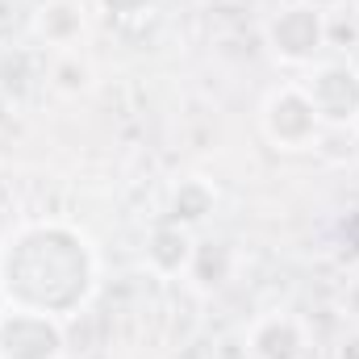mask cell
Wrapping results in <instances>:
<instances>
[{
    "label": "cell",
    "instance_id": "10",
    "mask_svg": "<svg viewBox=\"0 0 359 359\" xmlns=\"http://www.w3.org/2000/svg\"><path fill=\"white\" fill-rule=\"evenodd\" d=\"M96 4H100V13H109V17H117V21H134V17L151 13L155 0H96Z\"/></svg>",
    "mask_w": 359,
    "mask_h": 359
},
{
    "label": "cell",
    "instance_id": "2",
    "mask_svg": "<svg viewBox=\"0 0 359 359\" xmlns=\"http://www.w3.org/2000/svg\"><path fill=\"white\" fill-rule=\"evenodd\" d=\"M259 126L276 151H309L326 130L301 84H284V88L268 92V100L259 109Z\"/></svg>",
    "mask_w": 359,
    "mask_h": 359
},
{
    "label": "cell",
    "instance_id": "3",
    "mask_svg": "<svg viewBox=\"0 0 359 359\" xmlns=\"http://www.w3.org/2000/svg\"><path fill=\"white\" fill-rule=\"evenodd\" d=\"M271 55L288 67H309L326 46V17L318 4H284L268 21Z\"/></svg>",
    "mask_w": 359,
    "mask_h": 359
},
{
    "label": "cell",
    "instance_id": "5",
    "mask_svg": "<svg viewBox=\"0 0 359 359\" xmlns=\"http://www.w3.org/2000/svg\"><path fill=\"white\" fill-rule=\"evenodd\" d=\"M0 359H63L59 318L8 305L0 313Z\"/></svg>",
    "mask_w": 359,
    "mask_h": 359
},
{
    "label": "cell",
    "instance_id": "4",
    "mask_svg": "<svg viewBox=\"0 0 359 359\" xmlns=\"http://www.w3.org/2000/svg\"><path fill=\"white\" fill-rule=\"evenodd\" d=\"M313 113L330 130H347L359 121V72L347 63H318L313 76L301 84Z\"/></svg>",
    "mask_w": 359,
    "mask_h": 359
},
{
    "label": "cell",
    "instance_id": "6",
    "mask_svg": "<svg viewBox=\"0 0 359 359\" xmlns=\"http://www.w3.org/2000/svg\"><path fill=\"white\" fill-rule=\"evenodd\" d=\"M247 347H251V359H305L309 334L292 313H264L251 322Z\"/></svg>",
    "mask_w": 359,
    "mask_h": 359
},
{
    "label": "cell",
    "instance_id": "8",
    "mask_svg": "<svg viewBox=\"0 0 359 359\" xmlns=\"http://www.w3.org/2000/svg\"><path fill=\"white\" fill-rule=\"evenodd\" d=\"M34 34H38L46 46L72 50V46L84 38V8H80L76 0H46V4L34 13Z\"/></svg>",
    "mask_w": 359,
    "mask_h": 359
},
{
    "label": "cell",
    "instance_id": "9",
    "mask_svg": "<svg viewBox=\"0 0 359 359\" xmlns=\"http://www.w3.org/2000/svg\"><path fill=\"white\" fill-rule=\"evenodd\" d=\"M213 205H217V192L205 180H180L172 188V201H168V222L192 230V226H201L213 213Z\"/></svg>",
    "mask_w": 359,
    "mask_h": 359
},
{
    "label": "cell",
    "instance_id": "11",
    "mask_svg": "<svg viewBox=\"0 0 359 359\" xmlns=\"http://www.w3.org/2000/svg\"><path fill=\"white\" fill-rule=\"evenodd\" d=\"M4 309H8V301H4V292H0V313H4Z\"/></svg>",
    "mask_w": 359,
    "mask_h": 359
},
{
    "label": "cell",
    "instance_id": "7",
    "mask_svg": "<svg viewBox=\"0 0 359 359\" xmlns=\"http://www.w3.org/2000/svg\"><path fill=\"white\" fill-rule=\"evenodd\" d=\"M192 255H196V243H192V230L188 226H176V222H163L147 234V268L163 280H176V276H188L192 268Z\"/></svg>",
    "mask_w": 359,
    "mask_h": 359
},
{
    "label": "cell",
    "instance_id": "1",
    "mask_svg": "<svg viewBox=\"0 0 359 359\" xmlns=\"http://www.w3.org/2000/svg\"><path fill=\"white\" fill-rule=\"evenodd\" d=\"M96 288V251L67 222H21L0 238V292L13 309L67 318Z\"/></svg>",
    "mask_w": 359,
    "mask_h": 359
}]
</instances>
